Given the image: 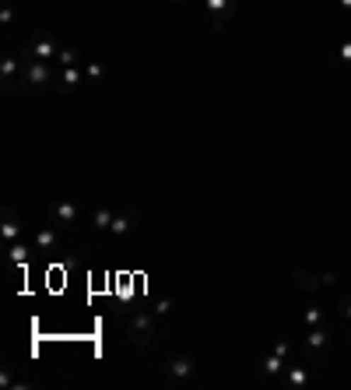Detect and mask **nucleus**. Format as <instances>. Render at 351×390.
Listing matches in <instances>:
<instances>
[{"label": "nucleus", "instance_id": "1", "mask_svg": "<svg viewBox=\"0 0 351 390\" xmlns=\"http://www.w3.org/2000/svg\"><path fill=\"white\" fill-rule=\"evenodd\" d=\"M25 92H46V88H57V67L50 60H39V57H21V81H18Z\"/></svg>", "mask_w": 351, "mask_h": 390}, {"label": "nucleus", "instance_id": "2", "mask_svg": "<svg viewBox=\"0 0 351 390\" xmlns=\"http://www.w3.org/2000/svg\"><path fill=\"white\" fill-rule=\"evenodd\" d=\"M155 334H159V313L155 309H134V313H127V341L137 352H144Z\"/></svg>", "mask_w": 351, "mask_h": 390}, {"label": "nucleus", "instance_id": "3", "mask_svg": "<svg viewBox=\"0 0 351 390\" xmlns=\"http://www.w3.org/2000/svg\"><path fill=\"white\" fill-rule=\"evenodd\" d=\"M330 345H334V341H330V334H327L323 327H309L306 338H302V352H306L309 359H316V362L330 352Z\"/></svg>", "mask_w": 351, "mask_h": 390}, {"label": "nucleus", "instance_id": "4", "mask_svg": "<svg viewBox=\"0 0 351 390\" xmlns=\"http://www.w3.org/2000/svg\"><path fill=\"white\" fill-rule=\"evenodd\" d=\"M204 11H207V21L214 32H225V25L232 21L236 14V0H204Z\"/></svg>", "mask_w": 351, "mask_h": 390}, {"label": "nucleus", "instance_id": "5", "mask_svg": "<svg viewBox=\"0 0 351 390\" xmlns=\"http://www.w3.org/2000/svg\"><path fill=\"white\" fill-rule=\"evenodd\" d=\"M137 225H141V211H137V207L116 211V218H113V225H109V236L127 239V236H134V232H137Z\"/></svg>", "mask_w": 351, "mask_h": 390}, {"label": "nucleus", "instance_id": "6", "mask_svg": "<svg viewBox=\"0 0 351 390\" xmlns=\"http://www.w3.org/2000/svg\"><path fill=\"white\" fill-rule=\"evenodd\" d=\"M74 222H78V204H74V200H53V204H50V225L67 229V225H74Z\"/></svg>", "mask_w": 351, "mask_h": 390}, {"label": "nucleus", "instance_id": "7", "mask_svg": "<svg viewBox=\"0 0 351 390\" xmlns=\"http://www.w3.org/2000/svg\"><path fill=\"white\" fill-rule=\"evenodd\" d=\"M193 359L190 355H173L169 362H166V377L173 380V384H190V377H193Z\"/></svg>", "mask_w": 351, "mask_h": 390}, {"label": "nucleus", "instance_id": "8", "mask_svg": "<svg viewBox=\"0 0 351 390\" xmlns=\"http://www.w3.org/2000/svg\"><path fill=\"white\" fill-rule=\"evenodd\" d=\"M0 81H4V92H11L21 81V57H14V53L0 57Z\"/></svg>", "mask_w": 351, "mask_h": 390}, {"label": "nucleus", "instance_id": "9", "mask_svg": "<svg viewBox=\"0 0 351 390\" xmlns=\"http://www.w3.org/2000/svg\"><path fill=\"white\" fill-rule=\"evenodd\" d=\"M81 85H85V71H81V64H78V67H64V71H57V92H60V96L78 92Z\"/></svg>", "mask_w": 351, "mask_h": 390}, {"label": "nucleus", "instance_id": "10", "mask_svg": "<svg viewBox=\"0 0 351 390\" xmlns=\"http://www.w3.org/2000/svg\"><path fill=\"white\" fill-rule=\"evenodd\" d=\"M292 282H295V289H302V292L323 289V275H316V271H309V268H292Z\"/></svg>", "mask_w": 351, "mask_h": 390}, {"label": "nucleus", "instance_id": "11", "mask_svg": "<svg viewBox=\"0 0 351 390\" xmlns=\"http://www.w3.org/2000/svg\"><path fill=\"white\" fill-rule=\"evenodd\" d=\"M32 57H39V60H57V53H60V42L57 39H50V35H39L35 42H32V50H28Z\"/></svg>", "mask_w": 351, "mask_h": 390}, {"label": "nucleus", "instance_id": "12", "mask_svg": "<svg viewBox=\"0 0 351 390\" xmlns=\"http://www.w3.org/2000/svg\"><path fill=\"white\" fill-rule=\"evenodd\" d=\"M0 236H4V243H7V246H14V243L21 239V222H18V214H14L11 207H4V225H0Z\"/></svg>", "mask_w": 351, "mask_h": 390}, {"label": "nucleus", "instance_id": "13", "mask_svg": "<svg viewBox=\"0 0 351 390\" xmlns=\"http://www.w3.org/2000/svg\"><path fill=\"white\" fill-rule=\"evenodd\" d=\"M35 250H39V253H57V250H60L57 225H50V229H39V232H35Z\"/></svg>", "mask_w": 351, "mask_h": 390}, {"label": "nucleus", "instance_id": "14", "mask_svg": "<svg viewBox=\"0 0 351 390\" xmlns=\"http://www.w3.org/2000/svg\"><path fill=\"white\" fill-rule=\"evenodd\" d=\"M306 384H309V369L302 362L284 366V387H306Z\"/></svg>", "mask_w": 351, "mask_h": 390}, {"label": "nucleus", "instance_id": "15", "mask_svg": "<svg viewBox=\"0 0 351 390\" xmlns=\"http://www.w3.org/2000/svg\"><path fill=\"white\" fill-rule=\"evenodd\" d=\"M78 64H81V53H78V50H71V46H60V53H57L53 67H57V71H64V67H78Z\"/></svg>", "mask_w": 351, "mask_h": 390}, {"label": "nucleus", "instance_id": "16", "mask_svg": "<svg viewBox=\"0 0 351 390\" xmlns=\"http://www.w3.org/2000/svg\"><path fill=\"white\" fill-rule=\"evenodd\" d=\"M113 218H116V211H109V207H95V211H91V229H95V232H109Z\"/></svg>", "mask_w": 351, "mask_h": 390}, {"label": "nucleus", "instance_id": "17", "mask_svg": "<svg viewBox=\"0 0 351 390\" xmlns=\"http://www.w3.org/2000/svg\"><path fill=\"white\" fill-rule=\"evenodd\" d=\"M281 373H284V355L270 352V355L263 359V377H267V380H277Z\"/></svg>", "mask_w": 351, "mask_h": 390}, {"label": "nucleus", "instance_id": "18", "mask_svg": "<svg viewBox=\"0 0 351 390\" xmlns=\"http://www.w3.org/2000/svg\"><path fill=\"white\" fill-rule=\"evenodd\" d=\"M330 67H351V39H345V42L330 53Z\"/></svg>", "mask_w": 351, "mask_h": 390}, {"label": "nucleus", "instance_id": "19", "mask_svg": "<svg viewBox=\"0 0 351 390\" xmlns=\"http://www.w3.org/2000/svg\"><path fill=\"white\" fill-rule=\"evenodd\" d=\"M323 320H327V309H323V306H309V309L302 313V323H306V327H323Z\"/></svg>", "mask_w": 351, "mask_h": 390}, {"label": "nucleus", "instance_id": "20", "mask_svg": "<svg viewBox=\"0 0 351 390\" xmlns=\"http://www.w3.org/2000/svg\"><path fill=\"white\" fill-rule=\"evenodd\" d=\"M11 257H14V264H21V268L28 264V250H25L21 243H14V246H11Z\"/></svg>", "mask_w": 351, "mask_h": 390}, {"label": "nucleus", "instance_id": "21", "mask_svg": "<svg viewBox=\"0 0 351 390\" xmlns=\"http://www.w3.org/2000/svg\"><path fill=\"white\" fill-rule=\"evenodd\" d=\"M102 74H105V67H98V64H88V67H85V78H88V81H98Z\"/></svg>", "mask_w": 351, "mask_h": 390}, {"label": "nucleus", "instance_id": "22", "mask_svg": "<svg viewBox=\"0 0 351 390\" xmlns=\"http://www.w3.org/2000/svg\"><path fill=\"white\" fill-rule=\"evenodd\" d=\"M155 313H159V316H169V313H173V299H159V302H155Z\"/></svg>", "mask_w": 351, "mask_h": 390}, {"label": "nucleus", "instance_id": "23", "mask_svg": "<svg viewBox=\"0 0 351 390\" xmlns=\"http://www.w3.org/2000/svg\"><path fill=\"white\" fill-rule=\"evenodd\" d=\"M11 21H14V7L4 4V7H0V25H11Z\"/></svg>", "mask_w": 351, "mask_h": 390}, {"label": "nucleus", "instance_id": "24", "mask_svg": "<svg viewBox=\"0 0 351 390\" xmlns=\"http://www.w3.org/2000/svg\"><path fill=\"white\" fill-rule=\"evenodd\" d=\"M274 352L288 359V355H292V341H277V345H274Z\"/></svg>", "mask_w": 351, "mask_h": 390}, {"label": "nucleus", "instance_id": "25", "mask_svg": "<svg viewBox=\"0 0 351 390\" xmlns=\"http://www.w3.org/2000/svg\"><path fill=\"white\" fill-rule=\"evenodd\" d=\"M341 316L351 323V299H345V302H341Z\"/></svg>", "mask_w": 351, "mask_h": 390}, {"label": "nucleus", "instance_id": "26", "mask_svg": "<svg viewBox=\"0 0 351 390\" xmlns=\"http://www.w3.org/2000/svg\"><path fill=\"white\" fill-rule=\"evenodd\" d=\"M338 7H341V11H348V14H351V0H338Z\"/></svg>", "mask_w": 351, "mask_h": 390}, {"label": "nucleus", "instance_id": "27", "mask_svg": "<svg viewBox=\"0 0 351 390\" xmlns=\"http://www.w3.org/2000/svg\"><path fill=\"white\" fill-rule=\"evenodd\" d=\"M173 4H179V0H173Z\"/></svg>", "mask_w": 351, "mask_h": 390}]
</instances>
